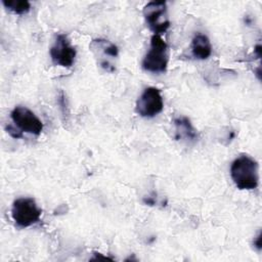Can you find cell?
Listing matches in <instances>:
<instances>
[{"label": "cell", "instance_id": "obj_11", "mask_svg": "<svg viewBox=\"0 0 262 262\" xmlns=\"http://www.w3.org/2000/svg\"><path fill=\"white\" fill-rule=\"evenodd\" d=\"M2 4L15 14H25L31 9V4L27 0H2Z\"/></svg>", "mask_w": 262, "mask_h": 262}, {"label": "cell", "instance_id": "obj_3", "mask_svg": "<svg viewBox=\"0 0 262 262\" xmlns=\"http://www.w3.org/2000/svg\"><path fill=\"white\" fill-rule=\"evenodd\" d=\"M42 214L33 198H18L12 203L11 217L18 227H30L39 222Z\"/></svg>", "mask_w": 262, "mask_h": 262}, {"label": "cell", "instance_id": "obj_6", "mask_svg": "<svg viewBox=\"0 0 262 262\" xmlns=\"http://www.w3.org/2000/svg\"><path fill=\"white\" fill-rule=\"evenodd\" d=\"M49 53L54 64L71 68L75 62L77 51L66 34H58L50 47Z\"/></svg>", "mask_w": 262, "mask_h": 262}, {"label": "cell", "instance_id": "obj_7", "mask_svg": "<svg viewBox=\"0 0 262 262\" xmlns=\"http://www.w3.org/2000/svg\"><path fill=\"white\" fill-rule=\"evenodd\" d=\"M10 118L21 132L29 134L38 136L44 127L42 121L31 110L23 105L15 106L10 113Z\"/></svg>", "mask_w": 262, "mask_h": 262}, {"label": "cell", "instance_id": "obj_12", "mask_svg": "<svg viewBox=\"0 0 262 262\" xmlns=\"http://www.w3.org/2000/svg\"><path fill=\"white\" fill-rule=\"evenodd\" d=\"M6 131H7V133H8L11 137H13V138H15V139L23 137V132H21L15 125H10V124H9V125L6 127Z\"/></svg>", "mask_w": 262, "mask_h": 262}, {"label": "cell", "instance_id": "obj_2", "mask_svg": "<svg viewBox=\"0 0 262 262\" xmlns=\"http://www.w3.org/2000/svg\"><path fill=\"white\" fill-rule=\"evenodd\" d=\"M169 54L168 45L160 35H152L150 47L142 59V68L146 72L161 74L165 73L168 67Z\"/></svg>", "mask_w": 262, "mask_h": 262}, {"label": "cell", "instance_id": "obj_8", "mask_svg": "<svg viewBox=\"0 0 262 262\" xmlns=\"http://www.w3.org/2000/svg\"><path fill=\"white\" fill-rule=\"evenodd\" d=\"M90 49L97 58L98 64L106 72H114L116 70L113 60L118 57L119 49L117 45L105 39H94L90 43Z\"/></svg>", "mask_w": 262, "mask_h": 262}, {"label": "cell", "instance_id": "obj_13", "mask_svg": "<svg viewBox=\"0 0 262 262\" xmlns=\"http://www.w3.org/2000/svg\"><path fill=\"white\" fill-rule=\"evenodd\" d=\"M254 246L260 250L261 249V232L258 233V235L256 236V241H254Z\"/></svg>", "mask_w": 262, "mask_h": 262}, {"label": "cell", "instance_id": "obj_5", "mask_svg": "<svg viewBox=\"0 0 262 262\" xmlns=\"http://www.w3.org/2000/svg\"><path fill=\"white\" fill-rule=\"evenodd\" d=\"M164 108V100L160 89L147 87L138 97L135 105V112L142 118H154Z\"/></svg>", "mask_w": 262, "mask_h": 262}, {"label": "cell", "instance_id": "obj_10", "mask_svg": "<svg viewBox=\"0 0 262 262\" xmlns=\"http://www.w3.org/2000/svg\"><path fill=\"white\" fill-rule=\"evenodd\" d=\"M191 52L196 59H207L212 54V45L209 38L204 34H196L191 41Z\"/></svg>", "mask_w": 262, "mask_h": 262}, {"label": "cell", "instance_id": "obj_4", "mask_svg": "<svg viewBox=\"0 0 262 262\" xmlns=\"http://www.w3.org/2000/svg\"><path fill=\"white\" fill-rule=\"evenodd\" d=\"M143 16L154 35L164 34L170 27L167 3L165 1H150L143 7Z\"/></svg>", "mask_w": 262, "mask_h": 262}, {"label": "cell", "instance_id": "obj_9", "mask_svg": "<svg viewBox=\"0 0 262 262\" xmlns=\"http://www.w3.org/2000/svg\"><path fill=\"white\" fill-rule=\"evenodd\" d=\"M175 126V139L181 140L185 142H193L198 139L199 135L196 132V129L193 127L192 123L187 117L181 116L178 118H175L174 121Z\"/></svg>", "mask_w": 262, "mask_h": 262}, {"label": "cell", "instance_id": "obj_1", "mask_svg": "<svg viewBox=\"0 0 262 262\" xmlns=\"http://www.w3.org/2000/svg\"><path fill=\"white\" fill-rule=\"evenodd\" d=\"M230 176L238 189H255L259 183L258 163L253 158L243 155L231 163Z\"/></svg>", "mask_w": 262, "mask_h": 262}]
</instances>
